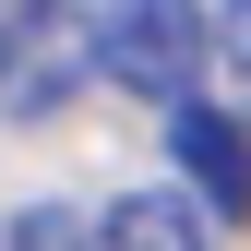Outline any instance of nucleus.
<instances>
[{
    "label": "nucleus",
    "mask_w": 251,
    "mask_h": 251,
    "mask_svg": "<svg viewBox=\"0 0 251 251\" xmlns=\"http://www.w3.org/2000/svg\"><path fill=\"white\" fill-rule=\"evenodd\" d=\"M96 60H108V84L179 108L215 72V24H203V0H108L96 12Z\"/></svg>",
    "instance_id": "nucleus-1"
},
{
    "label": "nucleus",
    "mask_w": 251,
    "mask_h": 251,
    "mask_svg": "<svg viewBox=\"0 0 251 251\" xmlns=\"http://www.w3.org/2000/svg\"><path fill=\"white\" fill-rule=\"evenodd\" d=\"M168 155L215 203V227H251V132H239V108H203V84H192V96L168 108Z\"/></svg>",
    "instance_id": "nucleus-2"
},
{
    "label": "nucleus",
    "mask_w": 251,
    "mask_h": 251,
    "mask_svg": "<svg viewBox=\"0 0 251 251\" xmlns=\"http://www.w3.org/2000/svg\"><path fill=\"white\" fill-rule=\"evenodd\" d=\"M84 251H203V215L179 203V192H120Z\"/></svg>",
    "instance_id": "nucleus-3"
},
{
    "label": "nucleus",
    "mask_w": 251,
    "mask_h": 251,
    "mask_svg": "<svg viewBox=\"0 0 251 251\" xmlns=\"http://www.w3.org/2000/svg\"><path fill=\"white\" fill-rule=\"evenodd\" d=\"M215 96L251 120V0H215Z\"/></svg>",
    "instance_id": "nucleus-4"
},
{
    "label": "nucleus",
    "mask_w": 251,
    "mask_h": 251,
    "mask_svg": "<svg viewBox=\"0 0 251 251\" xmlns=\"http://www.w3.org/2000/svg\"><path fill=\"white\" fill-rule=\"evenodd\" d=\"M0 251H84V239H72V215H24V227L0 239Z\"/></svg>",
    "instance_id": "nucleus-5"
},
{
    "label": "nucleus",
    "mask_w": 251,
    "mask_h": 251,
    "mask_svg": "<svg viewBox=\"0 0 251 251\" xmlns=\"http://www.w3.org/2000/svg\"><path fill=\"white\" fill-rule=\"evenodd\" d=\"M36 12H48V0H0V60H12L24 36H36Z\"/></svg>",
    "instance_id": "nucleus-6"
}]
</instances>
